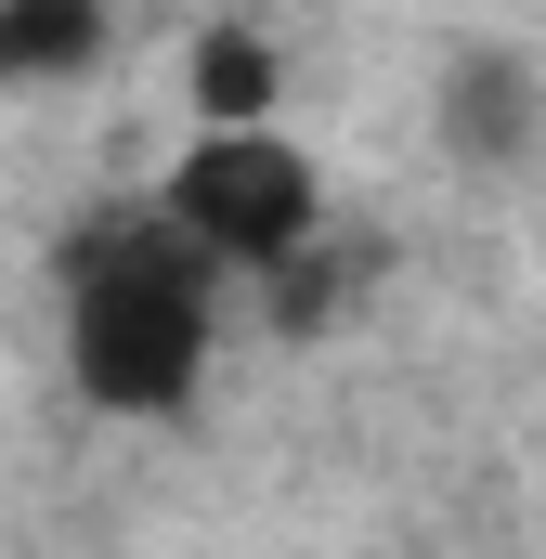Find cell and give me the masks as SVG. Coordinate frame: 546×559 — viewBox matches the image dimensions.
Wrapping results in <instances>:
<instances>
[{"instance_id": "cell-3", "label": "cell", "mask_w": 546, "mask_h": 559, "mask_svg": "<svg viewBox=\"0 0 546 559\" xmlns=\"http://www.w3.org/2000/svg\"><path fill=\"white\" fill-rule=\"evenodd\" d=\"M534 131H546V105H534V66H521V52L482 39V52L442 66V143H455L468 169H521Z\"/></svg>"}, {"instance_id": "cell-1", "label": "cell", "mask_w": 546, "mask_h": 559, "mask_svg": "<svg viewBox=\"0 0 546 559\" xmlns=\"http://www.w3.org/2000/svg\"><path fill=\"white\" fill-rule=\"evenodd\" d=\"M66 378L105 417H182L209 378V261L156 222L118 209L66 248Z\"/></svg>"}, {"instance_id": "cell-5", "label": "cell", "mask_w": 546, "mask_h": 559, "mask_svg": "<svg viewBox=\"0 0 546 559\" xmlns=\"http://www.w3.org/2000/svg\"><path fill=\"white\" fill-rule=\"evenodd\" d=\"M105 52V13L92 0H0V79H66Z\"/></svg>"}, {"instance_id": "cell-4", "label": "cell", "mask_w": 546, "mask_h": 559, "mask_svg": "<svg viewBox=\"0 0 546 559\" xmlns=\"http://www.w3.org/2000/svg\"><path fill=\"white\" fill-rule=\"evenodd\" d=\"M273 92H286V52L261 26H195V118L209 131H273Z\"/></svg>"}, {"instance_id": "cell-2", "label": "cell", "mask_w": 546, "mask_h": 559, "mask_svg": "<svg viewBox=\"0 0 546 559\" xmlns=\"http://www.w3.org/2000/svg\"><path fill=\"white\" fill-rule=\"evenodd\" d=\"M156 222L222 274H286L312 235H325V169L299 156L286 131H195L182 143V169H169V195H156Z\"/></svg>"}, {"instance_id": "cell-6", "label": "cell", "mask_w": 546, "mask_h": 559, "mask_svg": "<svg viewBox=\"0 0 546 559\" xmlns=\"http://www.w3.org/2000/svg\"><path fill=\"white\" fill-rule=\"evenodd\" d=\"M365 274H378L365 248H325V235H312V248H299V261L273 274V312H286L299 338H325V325H339V299H352V286H365Z\"/></svg>"}]
</instances>
